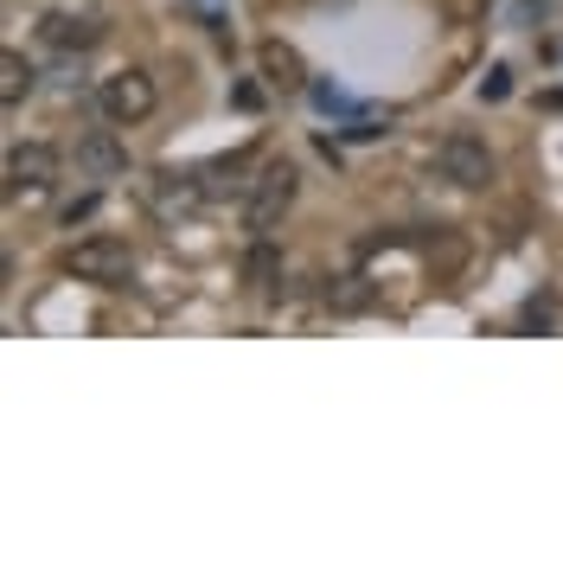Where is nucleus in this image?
Masks as SVG:
<instances>
[{
    "instance_id": "obj_16",
    "label": "nucleus",
    "mask_w": 563,
    "mask_h": 563,
    "mask_svg": "<svg viewBox=\"0 0 563 563\" xmlns=\"http://www.w3.org/2000/svg\"><path fill=\"white\" fill-rule=\"evenodd\" d=\"M308 97H314L320 109H346V97H340V90H333V84H308Z\"/></svg>"
},
{
    "instance_id": "obj_3",
    "label": "nucleus",
    "mask_w": 563,
    "mask_h": 563,
    "mask_svg": "<svg viewBox=\"0 0 563 563\" xmlns=\"http://www.w3.org/2000/svg\"><path fill=\"white\" fill-rule=\"evenodd\" d=\"M129 269H135V250L122 238H84L65 250V276L77 282H129Z\"/></svg>"
},
{
    "instance_id": "obj_15",
    "label": "nucleus",
    "mask_w": 563,
    "mask_h": 563,
    "mask_svg": "<svg viewBox=\"0 0 563 563\" xmlns=\"http://www.w3.org/2000/svg\"><path fill=\"white\" fill-rule=\"evenodd\" d=\"M506 90H512V70H506V65H493V70H487V84H481V97H487V103H499Z\"/></svg>"
},
{
    "instance_id": "obj_7",
    "label": "nucleus",
    "mask_w": 563,
    "mask_h": 563,
    "mask_svg": "<svg viewBox=\"0 0 563 563\" xmlns=\"http://www.w3.org/2000/svg\"><path fill=\"white\" fill-rule=\"evenodd\" d=\"M256 65H263V77H269L276 90H308V65H301V52L282 45V38H263V45H256Z\"/></svg>"
},
{
    "instance_id": "obj_1",
    "label": "nucleus",
    "mask_w": 563,
    "mask_h": 563,
    "mask_svg": "<svg viewBox=\"0 0 563 563\" xmlns=\"http://www.w3.org/2000/svg\"><path fill=\"white\" fill-rule=\"evenodd\" d=\"M295 192H301V174H295V161H263L256 179H250V199H244V224L256 238H269L282 224V211L295 206Z\"/></svg>"
},
{
    "instance_id": "obj_4",
    "label": "nucleus",
    "mask_w": 563,
    "mask_h": 563,
    "mask_svg": "<svg viewBox=\"0 0 563 563\" xmlns=\"http://www.w3.org/2000/svg\"><path fill=\"white\" fill-rule=\"evenodd\" d=\"M435 167H442V179L449 186H461V192H481L493 179V154L481 135H467V129H455V135L435 147Z\"/></svg>"
},
{
    "instance_id": "obj_19",
    "label": "nucleus",
    "mask_w": 563,
    "mask_h": 563,
    "mask_svg": "<svg viewBox=\"0 0 563 563\" xmlns=\"http://www.w3.org/2000/svg\"><path fill=\"white\" fill-rule=\"evenodd\" d=\"M314 7H327V0H314Z\"/></svg>"
},
{
    "instance_id": "obj_10",
    "label": "nucleus",
    "mask_w": 563,
    "mask_h": 563,
    "mask_svg": "<svg viewBox=\"0 0 563 563\" xmlns=\"http://www.w3.org/2000/svg\"><path fill=\"white\" fill-rule=\"evenodd\" d=\"M26 90H33V65H26L20 52H7V58H0V103L20 109V97H26Z\"/></svg>"
},
{
    "instance_id": "obj_6",
    "label": "nucleus",
    "mask_w": 563,
    "mask_h": 563,
    "mask_svg": "<svg viewBox=\"0 0 563 563\" xmlns=\"http://www.w3.org/2000/svg\"><path fill=\"white\" fill-rule=\"evenodd\" d=\"M38 38H45L52 52H90V45L103 38V26H97L90 13H45V20H38Z\"/></svg>"
},
{
    "instance_id": "obj_9",
    "label": "nucleus",
    "mask_w": 563,
    "mask_h": 563,
    "mask_svg": "<svg viewBox=\"0 0 563 563\" xmlns=\"http://www.w3.org/2000/svg\"><path fill=\"white\" fill-rule=\"evenodd\" d=\"M461 263H467V231L442 224V231L429 238V276H461Z\"/></svg>"
},
{
    "instance_id": "obj_18",
    "label": "nucleus",
    "mask_w": 563,
    "mask_h": 563,
    "mask_svg": "<svg viewBox=\"0 0 563 563\" xmlns=\"http://www.w3.org/2000/svg\"><path fill=\"white\" fill-rule=\"evenodd\" d=\"M231 103H238V109H263V90H256V84H238V90H231Z\"/></svg>"
},
{
    "instance_id": "obj_5",
    "label": "nucleus",
    "mask_w": 563,
    "mask_h": 563,
    "mask_svg": "<svg viewBox=\"0 0 563 563\" xmlns=\"http://www.w3.org/2000/svg\"><path fill=\"white\" fill-rule=\"evenodd\" d=\"M97 103H103V115L115 129H129L141 115H154V77H147V70H115V77H103Z\"/></svg>"
},
{
    "instance_id": "obj_2",
    "label": "nucleus",
    "mask_w": 563,
    "mask_h": 563,
    "mask_svg": "<svg viewBox=\"0 0 563 563\" xmlns=\"http://www.w3.org/2000/svg\"><path fill=\"white\" fill-rule=\"evenodd\" d=\"M58 147L52 141H20L13 154H7V199H45L52 192V179H58Z\"/></svg>"
},
{
    "instance_id": "obj_12",
    "label": "nucleus",
    "mask_w": 563,
    "mask_h": 563,
    "mask_svg": "<svg viewBox=\"0 0 563 563\" xmlns=\"http://www.w3.org/2000/svg\"><path fill=\"white\" fill-rule=\"evenodd\" d=\"M365 301H372V288H365V276H340L333 288H327V308H333V314H358Z\"/></svg>"
},
{
    "instance_id": "obj_17",
    "label": "nucleus",
    "mask_w": 563,
    "mask_h": 563,
    "mask_svg": "<svg viewBox=\"0 0 563 563\" xmlns=\"http://www.w3.org/2000/svg\"><path fill=\"white\" fill-rule=\"evenodd\" d=\"M90 211H97V192H90V199H70V206H65V224H70V231H77V224H84Z\"/></svg>"
},
{
    "instance_id": "obj_8",
    "label": "nucleus",
    "mask_w": 563,
    "mask_h": 563,
    "mask_svg": "<svg viewBox=\"0 0 563 563\" xmlns=\"http://www.w3.org/2000/svg\"><path fill=\"white\" fill-rule=\"evenodd\" d=\"M77 167H84V174H97V179H115L122 167H129V147L109 135V129H90V135L77 141Z\"/></svg>"
},
{
    "instance_id": "obj_11",
    "label": "nucleus",
    "mask_w": 563,
    "mask_h": 563,
    "mask_svg": "<svg viewBox=\"0 0 563 563\" xmlns=\"http://www.w3.org/2000/svg\"><path fill=\"white\" fill-rule=\"evenodd\" d=\"M244 276L256 282V288H269V282L282 276V250L269 244V238H256V250H250V256H244Z\"/></svg>"
},
{
    "instance_id": "obj_14",
    "label": "nucleus",
    "mask_w": 563,
    "mask_h": 563,
    "mask_svg": "<svg viewBox=\"0 0 563 563\" xmlns=\"http://www.w3.org/2000/svg\"><path fill=\"white\" fill-rule=\"evenodd\" d=\"M442 13L455 26H474V20H487V0H442Z\"/></svg>"
},
{
    "instance_id": "obj_13",
    "label": "nucleus",
    "mask_w": 563,
    "mask_h": 563,
    "mask_svg": "<svg viewBox=\"0 0 563 563\" xmlns=\"http://www.w3.org/2000/svg\"><path fill=\"white\" fill-rule=\"evenodd\" d=\"M154 199H161V211H192L199 199H206V186H192V179H174V174H167Z\"/></svg>"
}]
</instances>
